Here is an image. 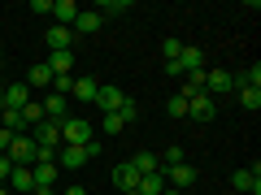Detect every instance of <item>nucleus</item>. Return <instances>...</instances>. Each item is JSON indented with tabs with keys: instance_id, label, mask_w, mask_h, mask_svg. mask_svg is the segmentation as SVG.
<instances>
[{
	"instance_id": "58836bf2",
	"label": "nucleus",
	"mask_w": 261,
	"mask_h": 195,
	"mask_svg": "<svg viewBox=\"0 0 261 195\" xmlns=\"http://www.w3.org/2000/svg\"><path fill=\"white\" fill-rule=\"evenodd\" d=\"M122 195H140V191H122Z\"/></svg>"
},
{
	"instance_id": "7ed1b4c3",
	"label": "nucleus",
	"mask_w": 261,
	"mask_h": 195,
	"mask_svg": "<svg viewBox=\"0 0 261 195\" xmlns=\"http://www.w3.org/2000/svg\"><path fill=\"white\" fill-rule=\"evenodd\" d=\"M235 91V74L231 70H205V95H231Z\"/></svg>"
},
{
	"instance_id": "20e7f679",
	"label": "nucleus",
	"mask_w": 261,
	"mask_h": 195,
	"mask_svg": "<svg viewBox=\"0 0 261 195\" xmlns=\"http://www.w3.org/2000/svg\"><path fill=\"white\" fill-rule=\"evenodd\" d=\"M231 186H235L240 195H261V165L235 169V174H231Z\"/></svg>"
},
{
	"instance_id": "39448f33",
	"label": "nucleus",
	"mask_w": 261,
	"mask_h": 195,
	"mask_svg": "<svg viewBox=\"0 0 261 195\" xmlns=\"http://www.w3.org/2000/svg\"><path fill=\"white\" fill-rule=\"evenodd\" d=\"M161 178H166V186H170V191H187V186L196 182V169L183 160V165H170V169H161Z\"/></svg>"
},
{
	"instance_id": "ea45409f",
	"label": "nucleus",
	"mask_w": 261,
	"mask_h": 195,
	"mask_svg": "<svg viewBox=\"0 0 261 195\" xmlns=\"http://www.w3.org/2000/svg\"><path fill=\"white\" fill-rule=\"evenodd\" d=\"M0 65H5V52H0Z\"/></svg>"
},
{
	"instance_id": "ddd939ff",
	"label": "nucleus",
	"mask_w": 261,
	"mask_h": 195,
	"mask_svg": "<svg viewBox=\"0 0 261 195\" xmlns=\"http://www.w3.org/2000/svg\"><path fill=\"white\" fill-rule=\"evenodd\" d=\"M100 26H105V18L96 9H79V18H74V26H70V30H74V39H79V35H96Z\"/></svg>"
},
{
	"instance_id": "f8f14e48",
	"label": "nucleus",
	"mask_w": 261,
	"mask_h": 195,
	"mask_svg": "<svg viewBox=\"0 0 261 195\" xmlns=\"http://www.w3.org/2000/svg\"><path fill=\"white\" fill-rule=\"evenodd\" d=\"M87 160H92V156H87V143H83V148L61 143V152H57V169H83Z\"/></svg>"
},
{
	"instance_id": "9d476101",
	"label": "nucleus",
	"mask_w": 261,
	"mask_h": 195,
	"mask_svg": "<svg viewBox=\"0 0 261 195\" xmlns=\"http://www.w3.org/2000/svg\"><path fill=\"white\" fill-rule=\"evenodd\" d=\"M57 178H61L57 160H35V165H31V182H35V191H44V186H57Z\"/></svg>"
},
{
	"instance_id": "0eeeda50",
	"label": "nucleus",
	"mask_w": 261,
	"mask_h": 195,
	"mask_svg": "<svg viewBox=\"0 0 261 195\" xmlns=\"http://www.w3.org/2000/svg\"><path fill=\"white\" fill-rule=\"evenodd\" d=\"M44 44H48V52H74V30L70 26H48Z\"/></svg>"
},
{
	"instance_id": "5701e85b",
	"label": "nucleus",
	"mask_w": 261,
	"mask_h": 195,
	"mask_svg": "<svg viewBox=\"0 0 261 195\" xmlns=\"http://www.w3.org/2000/svg\"><path fill=\"white\" fill-rule=\"evenodd\" d=\"M135 191H140V195H161V191H166V178H161V174H144L140 182H135Z\"/></svg>"
},
{
	"instance_id": "4be33fe9",
	"label": "nucleus",
	"mask_w": 261,
	"mask_h": 195,
	"mask_svg": "<svg viewBox=\"0 0 261 195\" xmlns=\"http://www.w3.org/2000/svg\"><path fill=\"white\" fill-rule=\"evenodd\" d=\"M200 91H205V70L183 74V91H178V95H183V100H192V95H200Z\"/></svg>"
},
{
	"instance_id": "e433bc0d",
	"label": "nucleus",
	"mask_w": 261,
	"mask_h": 195,
	"mask_svg": "<svg viewBox=\"0 0 261 195\" xmlns=\"http://www.w3.org/2000/svg\"><path fill=\"white\" fill-rule=\"evenodd\" d=\"M161 195H183V191H170V186H166V191H161Z\"/></svg>"
},
{
	"instance_id": "412c9836",
	"label": "nucleus",
	"mask_w": 261,
	"mask_h": 195,
	"mask_svg": "<svg viewBox=\"0 0 261 195\" xmlns=\"http://www.w3.org/2000/svg\"><path fill=\"white\" fill-rule=\"evenodd\" d=\"M48 70H53V78H61V74H70V65H74V52H48Z\"/></svg>"
},
{
	"instance_id": "f704fd0d",
	"label": "nucleus",
	"mask_w": 261,
	"mask_h": 195,
	"mask_svg": "<svg viewBox=\"0 0 261 195\" xmlns=\"http://www.w3.org/2000/svg\"><path fill=\"white\" fill-rule=\"evenodd\" d=\"M61 195H87V186H65Z\"/></svg>"
},
{
	"instance_id": "1a4fd4ad",
	"label": "nucleus",
	"mask_w": 261,
	"mask_h": 195,
	"mask_svg": "<svg viewBox=\"0 0 261 195\" xmlns=\"http://www.w3.org/2000/svg\"><path fill=\"white\" fill-rule=\"evenodd\" d=\"M31 95H35V91H31L27 83H5V104H0V109H13V113H22V109L31 104Z\"/></svg>"
},
{
	"instance_id": "a211bd4d",
	"label": "nucleus",
	"mask_w": 261,
	"mask_h": 195,
	"mask_svg": "<svg viewBox=\"0 0 261 195\" xmlns=\"http://www.w3.org/2000/svg\"><path fill=\"white\" fill-rule=\"evenodd\" d=\"M135 182H140V174H135V165H118L113 169V186H118V191H135Z\"/></svg>"
},
{
	"instance_id": "72a5a7b5",
	"label": "nucleus",
	"mask_w": 261,
	"mask_h": 195,
	"mask_svg": "<svg viewBox=\"0 0 261 195\" xmlns=\"http://www.w3.org/2000/svg\"><path fill=\"white\" fill-rule=\"evenodd\" d=\"M9 143H13V135H9V130H5V126H0V156L9 152Z\"/></svg>"
},
{
	"instance_id": "473e14b6",
	"label": "nucleus",
	"mask_w": 261,
	"mask_h": 195,
	"mask_svg": "<svg viewBox=\"0 0 261 195\" xmlns=\"http://www.w3.org/2000/svg\"><path fill=\"white\" fill-rule=\"evenodd\" d=\"M9 169H13V160H9V156H0V186L9 182Z\"/></svg>"
},
{
	"instance_id": "aec40b11",
	"label": "nucleus",
	"mask_w": 261,
	"mask_h": 195,
	"mask_svg": "<svg viewBox=\"0 0 261 195\" xmlns=\"http://www.w3.org/2000/svg\"><path fill=\"white\" fill-rule=\"evenodd\" d=\"M5 186H9V191H35V182H31V169H27V165H13V169H9V182H5Z\"/></svg>"
},
{
	"instance_id": "7c9ffc66",
	"label": "nucleus",
	"mask_w": 261,
	"mask_h": 195,
	"mask_svg": "<svg viewBox=\"0 0 261 195\" xmlns=\"http://www.w3.org/2000/svg\"><path fill=\"white\" fill-rule=\"evenodd\" d=\"M178 52H183V39H166V44H161V56H166V61H178Z\"/></svg>"
},
{
	"instance_id": "2eb2a0df",
	"label": "nucleus",
	"mask_w": 261,
	"mask_h": 195,
	"mask_svg": "<svg viewBox=\"0 0 261 195\" xmlns=\"http://www.w3.org/2000/svg\"><path fill=\"white\" fill-rule=\"evenodd\" d=\"M178 70H183V74L205 70V48H187V44H183V52H178Z\"/></svg>"
},
{
	"instance_id": "6e6552de",
	"label": "nucleus",
	"mask_w": 261,
	"mask_h": 195,
	"mask_svg": "<svg viewBox=\"0 0 261 195\" xmlns=\"http://www.w3.org/2000/svg\"><path fill=\"white\" fill-rule=\"evenodd\" d=\"M187 117H196V121H214L218 117V100L214 95H192V100H187Z\"/></svg>"
},
{
	"instance_id": "2f4dec72",
	"label": "nucleus",
	"mask_w": 261,
	"mask_h": 195,
	"mask_svg": "<svg viewBox=\"0 0 261 195\" xmlns=\"http://www.w3.org/2000/svg\"><path fill=\"white\" fill-rule=\"evenodd\" d=\"M166 113H170V117H187V100H183V95H170Z\"/></svg>"
},
{
	"instance_id": "cd10ccee",
	"label": "nucleus",
	"mask_w": 261,
	"mask_h": 195,
	"mask_svg": "<svg viewBox=\"0 0 261 195\" xmlns=\"http://www.w3.org/2000/svg\"><path fill=\"white\" fill-rule=\"evenodd\" d=\"M118 117L126 121V126H130V121H140V100H130V95H126V100H122V109H118Z\"/></svg>"
},
{
	"instance_id": "c85d7f7f",
	"label": "nucleus",
	"mask_w": 261,
	"mask_h": 195,
	"mask_svg": "<svg viewBox=\"0 0 261 195\" xmlns=\"http://www.w3.org/2000/svg\"><path fill=\"white\" fill-rule=\"evenodd\" d=\"M53 91L70 100V91H74V74H61V78H53Z\"/></svg>"
},
{
	"instance_id": "9b49d317",
	"label": "nucleus",
	"mask_w": 261,
	"mask_h": 195,
	"mask_svg": "<svg viewBox=\"0 0 261 195\" xmlns=\"http://www.w3.org/2000/svg\"><path fill=\"white\" fill-rule=\"evenodd\" d=\"M44 121H65L70 117V100H65V95H57V91H44Z\"/></svg>"
},
{
	"instance_id": "bb28decb",
	"label": "nucleus",
	"mask_w": 261,
	"mask_h": 195,
	"mask_svg": "<svg viewBox=\"0 0 261 195\" xmlns=\"http://www.w3.org/2000/svg\"><path fill=\"white\" fill-rule=\"evenodd\" d=\"M122 130H126V121H122L118 113H105L100 117V135H122Z\"/></svg>"
},
{
	"instance_id": "f3484780",
	"label": "nucleus",
	"mask_w": 261,
	"mask_h": 195,
	"mask_svg": "<svg viewBox=\"0 0 261 195\" xmlns=\"http://www.w3.org/2000/svg\"><path fill=\"white\" fill-rule=\"evenodd\" d=\"M130 165H135V174H161V160H157V152H135L130 156Z\"/></svg>"
},
{
	"instance_id": "393cba45",
	"label": "nucleus",
	"mask_w": 261,
	"mask_h": 195,
	"mask_svg": "<svg viewBox=\"0 0 261 195\" xmlns=\"http://www.w3.org/2000/svg\"><path fill=\"white\" fill-rule=\"evenodd\" d=\"M235 95H240V104H244L248 113L261 109V87H235Z\"/></svg>"
},
{
	"instance_id": "f257e3e1",
	"label": "nucleus",
	"mask_w": 261,
	"mask_h": 195,
	"mask_svg": "<svg viewBox=\"0 0 261 195\" xmlns=\"http://www.w3.org/2000/svg\"><path fill=\"white\" fill-rule=\"evenodd\" d=\"M96 139V126L87 117H74V113H70V117L61 121V143H70V148H83V143H92Z\"/></svg>"
},
{
	"instance_id": "dca6fc26",
	"label": "nucleus",
	"mask_w": 261,
	"mask_h": 195,
	"mask_svg": "<svg viewBox=\"0 0 261 195\" xmlns=\"http://www.w3.org/2000/svg\"><path fill=\"white\" fill-rule=\"evenodd\" d=\"M27 87H31V91H53V70H48L44 61H39V65H31V74H27Z\"/></svg>"
},
{
	"instance_id": "423d86ee",
	"label": "nucleus",
	"mask_w": 261,
	"mask_h": 195,
	"mask_svg": "<svg viewBox=\"0 0 261 195\" xmlns=\"http://www.w3.org/2000/svg\"><path fill=\"white\" fill-rule=\"evenodd\" d=\"M122 100H126V91H122V87H113V83H100V91H96V109L100 113H118L122 109Z\"/></svg>"
},
{
	"instance_id": "c756f323",
	"label": "nucleus",
	"mask_w": 261,
	"mask_h": 195,
	"mask_svg": "<svg viewBox=\"0 0 261 195\" xmlns=\"http://www.w3.org/2000/svg\"><path fill=\"white\" fill-rule=\"evenodd\" d=\"M157 160H161V169H170V165H183V148H166Z\"/></svg>"
},
{
	"instance_id": "4c0bfd02",
	"label": "nucleus",
	"mask_w": 261,
	"mask_h": 195,
	"mask_svg": "<svg viewBox=\"0 0 261 195\" xmlns=\"http://www.w3.org/2000/svg\"><path fill=\"white\" fill-rule=\"evenodd\" d=\"M0 195H9V186H0Z\"/></svg>"
},
{
	"instance_id": "a878e982",
	"label": "nucleus",
	"mask_w": 261,
	"mask_h": 195,
	"mask_svg": "<svg viewBox=\"0 0 261 195\" xmlns=\"http://www.w3.org/2000/svg\"><path fill=\"white\" fill-rule=\"evenodd\" d=\"M126 9H130V0H100V5H96L100 18H113V13H126Z\"/></svg>"
},
{
	"instance_id": "4468645a",
	"label": "nucleus",
	"mask_w": 261,
	"mask_h": 195,
	"mask_svg": "<svg viewBox=\"0 0 261 195\" xmlns=\"http://www.w3.org/2000/svg\"><path fill=\"white\" fill-rule=\"evenodd\" d=\"M74 18H79L74 0H53V26H74Z\"/></svg>"
},
{
	"instance_id": "b1692460",
	"label": "nucleus",
	"mask_w": 261,
	"mask_h": 195,
	"mask_svg": "<svg viewBox=\"0 0 261 195\" xmlns=\"http://www.w3.org/2000/svg\"><path fill=\"white\" fill-rule=\"evenodd\" d=\"M39 121H44V104H39V100H31L27 109H22V130H35Z\"/></svg>"
},
{
	"instance_id": "f03ea898",
	"label": "nucleus",
	"mask_w": 261,
	"mask_h": 195,
	"mask_svg": "<svg viewBox=\"0 0 261 195\" xmlns=\"http://www.w3.org/2000/svg\"><path fill=\"white\" fill-rule=\"evenodd\" d=\"M5 156L13 160V165H35L39 160V148H35V139H31V135H13V143H9V152H5Z\"/></svg>"
},
{
	"instance_id": "6ab92c4d",
	"label": "nucleus",
	"mask_w": 261,
	"mask_h": 195,
	"mask_svg": "<svg viewBox=\"0 0 261 195\" xmlns=\"http://www.w3.org/2000/svg\"><path fill=\"white\" fill-rule=\"evenodd\" d=\"M96 91H100V83H96V78H74V91H70V95H74L79 104H92Z\"/></svg>"
},
{
	"instance_id": "c9c22d12",
	"label": "nucleus",
	"mask_w": 261,
	"mask_h": 195,
	"mask_svg": "<svg viewBox=\"0 0 261 195\" xmlns=\"http://www.w3.org/2000/svg\"><path fill=\"white\" fill-rule=\"evenodd\" d=\"M0 104H5V78H0Z\"/></svg>"
}]
</instances>
